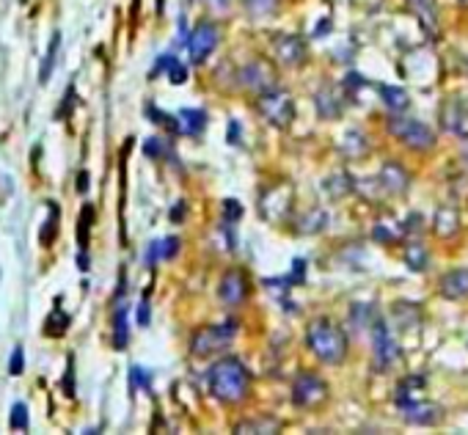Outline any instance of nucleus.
<instances>
[{"mask_svg":"<svg viewBox=\"0 0 468 435\" xmlns=\"http://www.w3.org/2000/svg\"><path fill=\"white\" fill-rule=\"evenodd\" d=\"M207 383H210V391H213V397H215V400L234 405V402H240L243 397H246L251 377H248V372H246V367H243L240 361L226 358V361H218L215 367L210 369Z\"/></svg>","mask_w":468,"mask_h":435,"instance_id":"nucleus-1","label":"nucleus"},{"mask_svg":"<svg viewBox=\"0 0 468 435\" xmlns=\"http://www.w3.org/2000/svg\"><path fill=\"white\" fill-rule=\"evenodd\" d=\"M306 342L312 347V353L322 364H342L347 356V336L339 325H334L331 320H317L309 325Z\"/></svg>","mask_w":468,"mask_h":435,"instance_id":"nucleus-2","label":"nucleus"},{"mask_svg":"<svg viewBox=\"0 0 468 435\" xmlns=\"http://www.w3.org/2000/svg\"><path fill=\"white\" fill-rule=\"evenodd\" d=\"M386 127H388V133L394 135L397 141H403L405 146L416 149V152H430V149L436 146V133H433L424 122H419V119L394 116V119H388Z\"/></svg>","mask_w":468,"mask_h":435,"instance_id":"nucleus-3","label":"nucleus"},{"mask_svg":"<svg viewBox=\"0 0 468 435\" xmlns=\"http://www.w3.org/2000/svg\"><path fill=\"white\" fill-rule=\"evenodd\" d=\"M259 113L265 116V122L276 124V127H289L292 124V116H295V105L292 97L281 89H267V91H259Z\"/></svg>","mask_w":468,"mask_h":435,"instance_id":"nucleus-4","label":"nucleus"},{"mask_svg":"<svg viewBox=\"0 0 468 435\" xmlns=\"http://www.w3.org/2000/svg\"><path fill=\"white\" fill-rule=\"evenodd\" d=\"M328 400V383L322 377H317L312 372L298 375V380L292 383V402L298 408H317Z\"/></svg>","mask_w":468,"mask_h":435,"instance_id":"nucleus-5","label":"nucleus"},{"mask_svg":"<svg viewBox=\"0 0 468 435\" xmlns=\"http://www.w3.org/2000/svg\"><path fill=\"white\" fill-rule=\"evenodd\" d=\"M234 334H237L234 323L213 325V328H201V331L196 334V339H193L190 350H193L196 356H213V353H220L226 344H232Z\"/></svg>","mask_w":468,"mask_h":435,"instance_id":"nucleus-6","label":"nucleus"},{"mask_svg":"<svg viewBox=\"0 0 468 435\" xmlns=\"http://www.w3.org/2000/svg\"><path fill=\"white\" fill-rule=\"evenodd\" d=\"M372 347H374V367L377 369H388L397 361V356H400L397 342H394V336H391L388 325L383 320H372Z\"/></svg>","mask_w":468,"mask_h":435,"instance_id":"nucleus-7","label":"nucleus"},{"mask_svg":"<svg viewBox=\"0 0 468 435\" xmlns=\"http://www.w3.org/2000/svg\"><path fill=\"white\" fill-rule=\"evenodd\" d=\"M215 44H218V28H215V25H210V22H201V25H196V31H193V34H190V39H187L190 61H193V64H201V61H207V58L213 56Z\"/></svg>","mask_w":468,"mask_h":435,"instance_id":"nucleus-8","label":"nucleus"},{"mask_svg":"<svg viewBox=\"0 0 468 435\" xmlns=\"http://www.w3.org/2000/svg\"><path fill=\"white\" fill-rule=\"evenodd\" d=\"M441 127L455 138L468 141V108L455 100H446L441 105Z\"/></svg>","mask_w":468,"mask_h":435,"instance_id":"nucleus-9","label":"nucleus"},{"mask_svg":"<svg viewBox=\"0 0 468 435\" xmlns=\"http://www.w3.org/2000/svg\"><path fill=\"white\" fill-rule=\"evenodd\" d=\"M218 298L226 306H240V303L248 298V281L240 270H229L223 278H220L218 287Z\"/></svg>","mask_w":468,"mask_h":435,"instance_id":"nucleus-10","label":"nucleus"},{"mask_svg":"<svg viewBox=\"0 0 468 435\" xmlns=\"http://www.w3.org/2000/svg\"><path fill=\"white\" fill-rule=\"evenodd\" d=\"M273 53H276V58H279L281 64H286V67H298V64L306 61V41H303L301 36L284 34L276 39Z\"/></svg>","mask_w":468,"mask_h":435,"instance_id":"nucleus-11","label":"nucleus"},{"mask_svg":"<svg viewBox=\"0 0 468 435\" xmlns=\"http://www.w3.org/2000/svg\"><path fill=\"white\" fill-rule=\"evenodd\" d=\"M377 182H380V188L388 196H403L407 190V185H410V176H407V171L397 160H388V163H383V168H380Z\"/></svg>","mask_w":468,"mask_h":435,"instance_id":"nucleus-12","label":"nucleus"},{"mask_svg":"<svg viewBox=\"0 0 468 435\" xmlns=\"http://www.w3.org/2000/svg\"><path fill=\"white\" fill-rule=\"evenodd\" d=\"M240 83L253 89V91H267V89L276 86V77H273V72L265 61H253L240 72Z\"/></svg>","mask_w":468,"mask_h":435,"instance_id":"nucleus-13","label":"nucleus"},{"mask_svg":"<svg viewBox=\"0 0 468 435\" xmlns=\"http://www.w3.org/2000/svg\"><path fill=\"white\" fill-rule=\"evenodd\" d=\"M441 295L446 301H463V298H468V268L449 270L441 278Z\"/></svg>","mask_w":468,"mask_h":435,"instance_id":"nucleus-14","label":"nucleus"},{"mask_svg":"<svg viewBox=\"0 0 468 435\" xmlns=\"http://www.w3.org/2000/svg\"><path fill=\"white\" fill-rule=\"evenodd\" d=\"M174 119H177V130L182 135H198L207 127V113L196 108H182Z\"/></svg>","mask_w":468,"mask_h":435,"instance_id":"nucleus-15","label":"nucleus"},{"mask_svg":"<svg viewBox=\"0 0 468 435\" xmlns=\"http://www.w3.org/2000/svg\"><path fill=\"white\" fill-rule=\"evenodd\" d=\"M433 226H436L438 237H455L457 235V229H460V215H457V209H455V207H449V204L438 207Z\"/></svg>","mask_w":468,"mask_h":435,"instance_id":"nucleus-16","label":"nucleus"},{"mask_svg":"<svg viewBox=\"0 0 468 435\" xmlns=\"http://www.w3.org/2000/svg\"><path fill=\"white\" fill-rule=\"evenodd\" d=\"M179 251V237H163V240H155L149 245V254H146V262L149 265H157L163 259H174Z\"/></svg>","mask_w":468,"mask_h":435,"instance_id":"nucleus-17","label":"nucleus"},{"mask_svg":"<svg viewBox=\"0 0 468 435\" xmlns=\"http://www.w3.org/2000/svg\"><path fill=\"white\" fill-rule=\"evenodd\" d=\"M413 14L422 20V25L427 28V34H436L438 28V8H436V0H407Z\"/></svg>","mask_w":468,"mask_h":435,"instance_id":"nucleus-18","label":"nucleus"},{"mask_svg":"<svg viewBox=\"0 0 468 435\" xmlns=\"http://www.w3.org/2000/svg\"><path fill=\"white\" fill-rule=\"evenodd\" d=\"M129 331H127V306H119L116 314H113V347L116 350H125Z\"/></svg>","mask_w":468,"mask_h":435,"instance_id":"nucleus-19","label":"nucleus"},{"mask_svg":"<svg viewBox=\"0 0 468 435\" xmlns=\"http://www.w3.org/2000/svg\"><path fill=\"white\" fill-rule=\"evenodd\" d=\"M380 94H383V102L391 108V110H405L407 108V102H410V97H407V91L405 89H400V86H383L380 89Z\"/></svg>","mask_w":468,"mask_h":435,"instance_id":"nucleus-20","label":"nucleus"},{"mask_svg":"<svg viewBox=\"0 0 468 435\" xmlns=\"http://www.w3.org/2000/svg\"><path fill=\"white\" fill-rule=\"evenodd\" d=\"M427 248L422 245V242H410L405 248V262L410 270H416V273H422V270L427 268Z\"/></svg>","mask_w":468,"mask_h":435,"instance_id":"nucleus-21","label":"nucleus"},{"mask_svg":"<svg viewBox=\"0 0 468 435\" xmlns=\"http://www.w3.org/2000/svg\"><path fill=\"white\" fill-rule=\"evenodd\" d=\"M403 410H405V416L410 422H433L436 419V408L430 402H410Z\"/></svg>","mask_w":468,"mask_h":435,"instance_id":"nucleus-22","label":"nucleus"},{"mask_svg":"<svg viewBox=\"0 0 468 435\" xmlns=\"http://www.w3.org/2000/svg\"><path fill=\"white\" fill-rule=\"evenodd\" d=\"M237 433H279V422L276 419H248V422H240Z\"/></svg>","mask_w":468,"mask_h":435,"instance_id":"nucleus-23","label":"nucleus"},{"mask_svg":"<svg viewBox=\"0 0 468 435\" xmlns=\"http://www.w3.org/2000/svg\"><path fill=\"white\" fill-rule=\"evenodd\" d=\"M58 44H61V36L56 34L53 36V41H50V50H47L44 61H42V72H39V80H42V83H47V80H50V74H53L56 58H58Z\"/></svg>","mask_w":468,"mask_h":435,"instance_id":"nucleus-24","label":"nucleus"},{"mask_svg":"<svg viewBox=\"0 0 468 435\" xmlns=\"http://www.w3.org/2000/svg\"><path fill=\"white\" fill-rule=\"evenodd\" d=\"M69 328V317L61 314V311H53L44 323V334L47 336H63V331Z\"/></svg>","mask_w":468,"mask_h":435,"instance_id":"nucleus-25","label":"nucleus"},{"mask_svg":"<svg viewBox=\"0 0 468 435\" xmlns=\"http://www.w3.org/2000/svg\"><path fill=\"white\" fill-rule=\"evenodd\" d=\"M11 427L17 433L28 430V408H25V402H14V408H11Z\"/></svg>","mask_w":468,"mask_h":435,"instance_id":"nucleus-26","label":"nucleus"},{"mask_svg":"<svg viewBox=\"0 0 468 435\" xmlns=\"http://www.w3.org/2000/svg\"><path fill=\"white\" fill-rule=\"evenodd\" d=\"M144 152L149 155V157H168L171 155V149H168V141H163V138H149L146 143H144Z\"/></svg>","mask_w":468,"mask_h":435,"instance_id":"nucleus-27","label":"nucleus"},{"mask_svg":"<svg viewBox=\"0 0 468 435\" xmlns=\"http://www.w3.org/2000/svg\"><path fill=\"white\" fill-rule=\"evenodd\" d=\"M220 212H223L226 221H240V218H243V207H240V201H234V199L223 201V204H220Z\"/></svg>","mask_w":468,"mask_h":435,"instance_id":"nucleus-28","label":"nucleus"},{"mask_svg":"<svg viewBox=\"0 0 468 435\" xmlns=\"http://www.w3.org/2000/svg\"><path fill=\"white\" fill-rule=\"evenodd\" d=\"M168 80H171L174 86L185 83V80H187V69H185V64H179V61L174 58V61H171V67H168Z\"/></svg>","mask_w":468,"mask_h":435,"instance_id":"nucleus-29","label":"nucleus"},{"mask_svg":"<svg viewBox=\"0 0 468 435\" xmlns=\"http://www.w3.org/2000/svg\"><path fill=\"white\" fill-rule=\"evenodd\" d=\"M129 380H132V391L135 389H149V372H144L141 367L129 369Z\"/></svg>","mask_w":468,"mask_h":435,"instance_id":"nucleus-30","label":"nucleus"},{"mask_svg":"<svg viewBox=\"0 0 468 435\" xmlns=\"http://www.w3.org/2000/svg\"><path fill=\"white\" fill-rule=\"evenodd\" d=\"M89 218H91V204H86V209H83V215H80V248H86V242H89V237H86V226H89Z\"/></svg>","mask_w":468,"mask_h":435,"instance_id":"nucleus-31","label":"nucleus"},{"mask_svg":"<svg viewBox=\"0 0 468 435\" xmlns=\"http://www.w3.org/2000/svg\"><path fill=\"white\" fill-rule=\"evenodd\" d=\"M23 369H25V364H23V347H14V353H11V364H8V372H11V375H23Z\"/></svg>","mask_w":468,"mask_h":435,"instance_id":"nucleus-32","label":"nucleus"},{"mask_svg":"<svg viewBox=\"0 0 468 435\" xmlns=\"http://www.w3.org/2000/svg\"><path fill=\"white\" fill-rule=\"evenodd\" d=\"M56 221H58V209H56V204H53V218H50V223H44V232H42V242H50V240L56 237Z\"/></svg>","mask_w":468,"mask_h":435,"instance_id":"nucleus-33","label":"nucleus"},{"mask_svg":"<svg viewBox=\"0 0 468 435\" xmlns=\"http://www.w3.org/2000/svg\"><path fill=\"white\" fill-rule=\"evenodd\" d=\"M171 61H174V56H163L160 61H157L155 67H152V77H157V74H163L165 69L171 67Z\"/></svg>","mask_w":468,"mask_h":435,"instance_id":"nucleus-34","label":"nucleus"},{"mask_svg":"<svg viewBox=\"0 0 468 435\" xmlns=\"http://www.w3.org/2000/svg\"><path fill=\"white\" fill-rule=\"evenodd\" d=\"M248 6L253 11H270L276 6V0H248Z\"/></svg>","mask_w":468,"mask_h":435,"instance_id":"nucleus-35","label":"nucleus"},{"mask_svg":"<svg viewBox=\"0 0 468 435\" xmlns=\"http://www.w3.org/2000/svg\"><path fill=\"white\" fill-rule=\"evenodd\" d=\"M138 325H149V303L141 301L138 306Z\"/></svg>","mask_w":468,"mask_h":435,"instance_id":"nucleus-36","label":"nucleus"},{"mask_svg":"<svg viewBox=\"0 0 468 435\" xmlns=\"http://www.w3.org/2000/svg\"><path fill=\"white\" fill-rule=\"evenodd\" d=\"M174 207H177V209H171V221L177 223V221H182V215H185V204L179 201V204H174Z\"/></svg>","mask_w":468,"mask_h":435,"instance_id":"nucleus-37","label":"nucleus"},{"mask_svg":"<svg viewBox=\"0 0 468 435\" xmlns=\"http://www.w3.org/2000/svg\"><path fill=\"white\" fill-rule=\"evenodd\" d=\"M77 190H80V193H86V190H89V174H86V171L77 176Z\"/></svg>","mask_w":468,"mask_h":435,"instance_id":"nucleus-38","label":"nucleus"},{"mask_svg":"<svg viewBox=\"0 0 468 435\" xmlns=\"http://www.w3.org/2000/svg\"><path fill=\"white\" fill-rule=\"evenodd\" d=\"M207 3H210L215 11H226V6H229V0H207Z\"/></svg>","mask_w":468,"mask_h":435,"instance_id":"nucleus-39","label":"nucleus"},{"mask_svg":"<svg viewBox=\"0 0 468 435\" xmlns=\"http://www.w3.org/2000/svg\"><path fill=\"white\" fill-rule=\"evenodd\" d=\"M229 141L237 143V122H232V127H229Z\"/></svg>","mask_w":468,"mask_h":435,"instance_id":"nucleus-40","label":"nucleus"},{"mask_svg":"<svg viewBox=\"0 0 468 435\" xmlns=\"http://www.w3.org/2000/svg\"><path fill=\"white\" fill-rule=\"evenodd\" d=\"M466 160H468V149H466Z\"/></svg>","mask_w":468,"mask_h":435,"instance_id":"nucleus-41","label":"nucleus"}]
</instances>
